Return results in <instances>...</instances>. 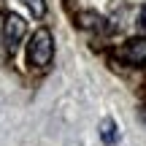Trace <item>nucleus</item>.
Segmentation results:
<instances>
[{
  "label": "nucleus",
  "instance_id": "obj_1",
  "mask_svg": "<svg viewBox=\"0 0 146 146\" xmlns=\"http://www.w3.org/2000/svg\"><path fill=\"white\" fill-rule=\"evenodd\" d=\"M54 57V41H52V33L46 27L33 33L30 43H27V62L33 68H46Z\"/></svg>",
  "mask_w": 146,
  "mask_h": 146
},
{
  "label": "nucleus",
  "instance_id": "obj_2",
  "mask_svg": "<svg viewBox=\"0 0 146 146\" xmlns=\"http://www.w3.org/2000/svg\"><path fill=\"white\" fill-rule=\"evenodd\" d=\"M25 30H27V25H25V19H22L19 14H8L5 16V22H3V43H5L8 52L16 49V43L22 41Z\"/></svg>",
  "mask_w": 146,
  "mask_h": 146
},
{
  "label": "nucleus",
  "instance_id": "obj_3",
  "mask_svg": "<svg viewBox=\"0 0 146 146\" xmlns=\"http://www.w3.org/2000/svg\"><path fill=\"white\" fill-rule=\"evenodd\" d=\"M125 60H130L135 65L146 62V41H130L125 49Z\"/></svg>",
  "mask_w": 146,
  "mask_h": 146
},
{
  "label": "nucleus",
  "instance_id": "obj_4",
  "mask_svg": "<svg viewBox=\"0 0 146 146\" xmlns=\"http://www.w3.org/2000/svg\"><path fill=\"white\" fill-rule=\"evenodd\" d=\"M25 5L30 8L33 16H43L46 14V3H43V0H25Z\"/></svg>",
  "mask_w": 146,
  "mask_h": 146
},
{
  "label": "nucleus",
  "instance_id": "obj_5",
  "mask_svg": "<svg viewBox=\"0 0 146 146\" xmlns=\"http://www.w3.org/2000/svg\"><path fill=\"white\" fill-rule=\"evenodd\" d=\"M100 135H103V138H106L108 143H114V141H116V133H114V122H111V119H106V122H103V130H100Z\"/></svg>",
  "mask_w": 146,
  "mask_h": 146
},
{
  "label": "nucleus",
  "instance_id": "obj_6",
  "mask_svg": "<svg viewBox=\"0 0 146 146\" xmlns=\"http://www.w3.org/2000/svg\"><path fill=\"white\" fill-rule=\"evenodd\" d=\"M141 27H143V33H146V5H143V11H141Z\"/></svg>",
  "mask_w": 146,
  "mask_h": 146
}]
</instances>
